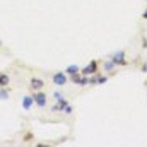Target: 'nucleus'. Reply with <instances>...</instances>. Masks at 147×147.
Returning a JSON list of instances; mask_svg holds the SVG:
<instances>
[{"label":"nucleus","instance_id":"nucleus-1","mask_svg":"<svg viewBox=\"0 0 147 147\" xmlns=\"http://www.w3.org/2000/svg\"><path fill=\"white\" fill-rule=\"evenodd\" d=\"M51 79H53V84L58 86V87H62V86H65V84L69 82V75L65 74V70H63V72H55Z\"/></svg>","mask_w":147,"mask_h":147},{"label":"nucleus","instance_id":"nucleus-2","mask_svg":"<svg viewBox=\"0 0 147 147\" xmlns=\"http://www.w3.org/2000/svg\"><path fill=\"white\" fill-rule=\"evenodd\" d=\"M110 58L116 63V65H128V60H127V55H125V51H123V50H120V51L113 53Z\"/></svg>","mask_w":147,"mask_h":147},{"label":"nucleus","instance_id":"nucleus-3","mask_svg":"<svg viewBox=\"0 0 147 147\" xmlns=\"http://www.w3.org/2000/svg\"><path fill=\"white\" fill-rule=\"evenodd\" d=\"M33 98H34V105H36L38 108H45L46 106V94L43 92V91H34L33 92Z\"/></svg>","mask_w":147,"mask_h":147},{"label":"nucleus","instance_id":"nucleus-4","mask_svg":"<svg viewBox=\"0 0 147 147\" xmlns=\"http://www.w3.org/2000/svg\"><path fill=\"white\" fill-rule=\"evenodd\" d=\"M43 87H45V82H43V79H39V77H31L29 79V89L34 92V91H43Z\"/></svg>","mask_w":147,"mask_h":147},{"label":"nucleus","instance_id":"nucleus-5","mask_svg":"<svg viewBox=\"0 0 147 147\" xmlns=\"http://www.w3.org/2000/svg\"><path fill=\"white\" fill-rule=\"evenodd\" d=\"M96 72H98V62H96V60H94V62H91L87 67L80 69V74H82V75H94Z\"/></svg>","mask_w":147,"mask_h":147},{"label":"nucleus","instance_id":"nucleus-6","mask_svg":"<svg viewBox=\"0 0 147 147\" xmlns=\"http://www.w3.org/2000/svg\"><path fill=\"white\" fill-rule=\"evenodd\" d=\"M67 106H69V101H67L65 98H62V99H58V101H57V105H55V106H53L51 110H53V111H60V113H63Z\"/></svg>","mask_w":147,"mask_h":147},{"label":"nucleus","instance_id":"nucleus-7","mask_svg":"<svg viewBox=\"0 0 147 147\" xmlns=\"http://www.w3.org/2000/svg\"><path fill=\"white\" fill-rule=\"evenodd\" d=\"M33 105H34V98H33V94L31 96H24L22 98V108L26 111H29L33 108Z\"/></svg>","mask_w":147,"mask_h":147},{"label":"nucleus","instance_id":"nucleus-8","mask_svg":"<svg viewBox=\"0 0 147 147\" xmlns=\"http://www.w3.org/2000/svg\"><path fill=\"white\" fill-rule=\"evenodd\" d=\"M103 69H105V72H115L116 70V63L113 62V60H105L103 62Z\"/></svg>","mask_w":147,"mask_h":147},{"label":"nucleus","instance_id":"nucleus-9","mask_svg":"<svg viewBox=\"0 0 147 147\" xmlns=\"http://www.w3.org/2000/svg\"><path fill=\"white\" fill-rule=\"evenodd\" d=\"M65 74L67 75H77V74H80V67H77V65H69L67 69H65Z\"/></svg>","mask_w":147,"mask_h":147},{"label":"nucleus","instance_id":"nucleus-10","mask_svg":"<svg viewBox=\"0 0 147 147\" xmlns=\"http://www.w3.org/2000/svg\"><path fill=\"white\" fill-rule=\"evenodd\" d=\"M7 86H9V75L0 74V87H7Z\"/></svg>","mask_w":147,"mask_h":147},{"label":"nucleus","instance_id":"nucleus-11","mask_svg":"<svg viewBox=\"0 0 147 147\" xmlns=\"http://www.w3.org/2000/svg\"><path fill=\"white\" fill-rule=\"evenodd\" d=\"M0 99H9V89H5V87H0Z\"/></svg>","mask_w":147,"mask_h":147},{"label":"nucleus","instance_id":"nucleus-12","mask_svg":"<svg viewBox=\"0 0 147 147\" xmlns=\"http://www.w3.org/2000/svg\"><path fill=\"white\" fill-rule=\"evenodd\" d=\"M53 96H55V99H57V101H58V99H62V98H63V94H62V92H55V94H53Z\"/></svg>","mask_w":147,"mask_h":147},{"label":"nucleus","instance_id":"nucleus-13","mask_svg":"<svg viewBox=\"0 0 147 147\" xmlns=\"http://www.w3.org/2000/svg\"><path fill=\"white\" fill-rule=\"evenodd\" d=\"M142 19H146V21H147V9L142 12Z\"/></svg>","mask_w":147,"mask_h":147},{"label":"nucleus","instance_id":"nucleus-14","mask_svg":"<svg viewBox=\"0 0 147 147\" xmlns=\"http://www.w3.org/2000/svg\"><path fill=\"white\" fill-rule=\"evenodd\" d=\"M142 70H144V74H147V62L142 65Z\"/></svg>","mask_w":147,"mask_h":147},{"label":"nucleus","instance_id":"nucleus-15","mask_svg":"<svg viewBox=\"0 0 147 147\" xmlns=\"http://www.w3.org/2000/svg\"><path fill=\"white\" fill-rule=\"evenodd\" d=\"M146 2H147V0H146Z\"/></svg>","mask_w":147,"mask_h":147}]
</instances>
